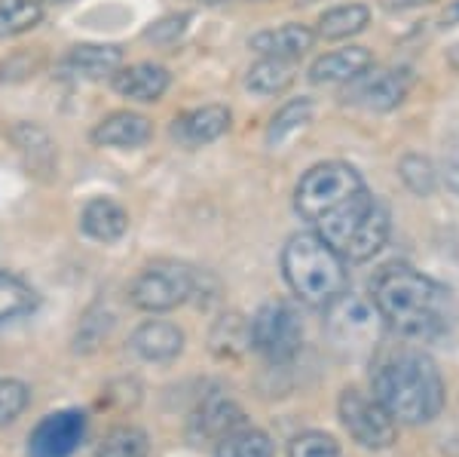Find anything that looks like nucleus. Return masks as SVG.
<instances>
[{"instance_id": "1", "label": "nucleus", "mask_w": 459, "mask_h": 457, "mask_svg": "<svg viewBox=\"0 0 459 457\" xmlns=\"http://www.w3.org/2000/svg\"><path fill=\"white\" fill-rule=\"evenodd\" d=\"M371 294L383 322L395 335L411 338V341H435L447 335L456 320V304L450 292L407 264L383 268L374 279Z\"/></svg>"}, {"instance_id": "2", "label": "nucleus", "mask_w": 459, "mask_h": 457, "mask_svg": "<svg viewBox=\"0 0 459 457\" xmlns=\"http://www.w3.org/2000/svg\"><path fill=\"white\" fill-rule=\"evenodd\" d=\"M374 400L402 424H429L444 409L441 372L426 353L404 350L374 372Z\"/></svg>"}, {"instance_id": "3", "label": "nucleus", "mask_w": 459, "mask_h": 457, "mask_svg": "<svg viewBox=\"0 0 459 457\" xmlns=\"http://www.w3.org/2000/svg\"><path fill=\"white\" fill-rule=\"evenodd\" d=\"M282 274L303 304L328 307L346 292V261L318 233H298L282 249Z\"/></svg>"}, {"instance_id": "4", "label": "nucleus", "mask_w": 459, "mask_h": 457, "mask_svg": "<svg viewBox=\"0 0 459 457\" xmlns=\"http://www.w3.org/2000/svg\"><path fill=\"white\" fill-rule=\"evenodd\" d=\"M316 233L328 242L343 261H368L386 246L389 212L377 197L359 190L337 209L316 221Z\"/></svg>"}, {"instance_id": "5", "label": "nucleus", "mask_w": 459, "mask_h": 457, "mask_svg": "<svg viewBox=\"0 0 459 457\" xmlns=\"http://www.w3.org/2000/svg\"><path fill=\"white\" fill-rule=\"evenodd\" d=\"M383 316L374 307V301L361 298V294H340L337 301L328 304V335L337 350L346 356L361 359L368 356L383 335Z\"/></svg>"}, {"instance_id": "6", "label": "nucleus", "mask_w": 459, "mask_h": 457, "mask_svg": "<svg viewBox=\"0 0 459 457\" xmlns=\"http://www.w3.org/2000/svg\"><path fill=\"white\" fill-rule=\"evenodd\" d=\"M359 190H365L361 175L350 163L331 160V163H318L303 175L298 190H294V206L303 218L316 224L318 218L328 215L331 209H337Z\"/></svg>"}, {"instance_id": "7", "label": "nucleus", "mask_w": 459, "mask_h": 457, "mask_svg": "<svg viewBox=\"0 0 459 457\" xmlns=\"http://www.w3.org/2000/svg\"><path fill=\"white\" fill-rule=\"evenodd\" d=\"M199 289L194 268L178 261H157L144 268L129 289V301L144 313H169L187 304Z\"/></svg>"}, {"instance_id": "8", "label": "nucleus", "mask_w": 459, "mask_h": 457, "mask_svg": "<svg viewBox=\"0 0 459 457\" xmlns=\"http://www.w3.org/2000/svg\"><path fill=\"white\" fill-rule=\"evenodd\" d=\"M251 347L270 363H291L303 344V322L298 311L285 301H270L248 322Z\"/></svg>"}, {"instance_id": "9", "label": "nucleus", "mask_w": 459, "mask_h": 457, "mask_svg": "<svg viewBox=\"0 0 459 457\" xmlns=\"http://www.w3.org/2000/svg\"><path fill=\"white\" fill-rule=\"evenodd\" d=\"M340 421L361 448H371V452H386L398 439L395 417L374 396H365L355 387L340 393Z\"/></svg>"}, {"instance_id": "10", "label": "nucleus", "mask_w": 459, "mask_h": 457, "mask_svg": "<svg viewBox=\"0 0 459 457\" xmlns=\"http://www.w3.org/2000/svg\"><path fill=\"white\" fill-rule=\"evenodd\" d=\"M86 436V415L65 409L47 415L28 436V457H71Z\"/></svg>"}, {"instance_id": "11", "label": "nucleus", "mask_w": 459, "mask_h": 457, "mask_svg": "<svg viewBox=\"0 0 459 457\" xmlns=\"http://www.w3.org/2000/svg\"><path fill=\"white\" fill-rule=\"evenodd\" d=\"M407 80L404 71H392V68H368L359 77L350 80V90L343 99L350 105H359L365 110H392L395 105H402L407 95Z\"/></svg>"}, {"instance_id": "12", "label": "nucleus", "mask_w": 459, "mask_h": 457, "mask_svg": "<svg viewBox=\"0 0 459 457\" xmlns=\"http://www.w3.org/2000/svg\"><path fill=\"white\" fill-rule=\"evenodd\" d=\"M239 426H248L246 411L233 400H227V396H209V400L199 402V409L190 415L187 436L190 442H196V445H203V442H212L214 445V442L224 439L227 433L239 430Z\"/></svg>"}, {"instance_id": "13", "label": "nucleus", "mask_w": 459, "mask_h": 457, "mask_svg": "<svg viewBox=\"0 0 459 457\" xmlns=\"http://www.w3.org/2000/svg\"><path fill=\"white\" fill-rule=\"evenodd\" d=\"M123 68V49L110 43H80L71 47L58 62L62 77L71 80H105Z\"/></svg>"}, {"instance_id": "14", "label": "nucleus", "mask_w": 459, "mask_h": 457, "mask_svg": "<svg viewBox=\"0 0 459 457\" xmlns=\"http://www.w3.org/2000/svg\"><path fill=\"white\" fill-rule=\"evenodd\" d=\"M227 129H230V110L224 105H203L175 117L172 138L184 147H203L218 142Z\"/></svg>"}, {"instance_id": "15", "label": "nucleus", "mask_w": 459, "mask_h": 457, "mask_svg": "<svg viewBox=\"0 0 459 457\" xmlns=\"http://www.w3.org/2000/svg\"><path fill=\"white\" fill-rule=\"evenodd\" d=\"M132 353L144 359V363H172L184 350V331L175 322L166 320H147L142 322L129 338Z\"/></svg>"}, {"instance_id": "16", "label": "nucleus", "mask_w": 459, "mask_h": 457, "mask_svg": "<svg viewBox=\"0 0 459 457\" xmlns=\"http://www.w3.org/2000/svg\"><path fill=\"white\" fill-rule=\"evenodd\" d=\"M110 80H114V90L132 101H160L166 95L169 83H172L169 71L153 62H138L129 65V68H120Z\"/></svg>"}, {"instance_id": "17", "label": "nucleus", "mask_w": 459, "mask_h": 457, "mask_svg": "<svg viewBox=\"0 0 459 457\" xmlns=\"http://www.w3.org/2000/svg\"><path fill=\"white\" fill-rule=\"evenodd\" d=\"M151 120L135 110H114L92 129V142L101 147H142L151 142Z\"/></svg>"}, {"instance_id": "18", "label": "nucleus", "mask_w": 459, "mask_h": 457, "mask_svg": "<svg viewBox=\"0 0 459 457\" xmlns=\"http://www.w3.org/2000/svg\"><path fill=\"white\" fill-rule=\"evenodd\" d=\"M80 227L95 242H117L129 231V215H126V209L117 200L92 197L83 206V212H80Z\"/></svg>"}, {"instance_id": "19", "label": "nucleus", "mask_w": 459, "mask_h": 457, "mask_svg": "<svg viewBox=\"0 0 459 457\" xmlns=\"http://www.w3.org/2000/svg\"><path fill=\"white\" fill-rule=\"evenodd\" d=\"M371 53L365 47H346L334 49V53L318 56L309 65V80L313 83H350L352 77H359L361 71L371 68Z\"/></svg>"}, {"instance_id": "20", "label": "nucleus", "mask_w": 459, "mask_h": 457, "mask_svg": "<svg viewBox=\"0 0 459 457\" xmlns=\"http://www.w3.org/2000/svg\"><path fill=\"white\" fill-rule=\"evenodd\" d=\"M316 34L309 31L307 25H282V28H270V31H261L251 37V49L261 53L264 58H285V62H294L300 58L307 49H313Z\"/></svg>"}, {"instance_id": "21", "label": "nucleus", "mask_w": 459, "mask_h": 457, "mask_svg": "<svg viewBox=\"0 0 459 457\" xmlns=\"http://www.w3.org/2000/svg\"><path fill=\"white\" fill-rule=\"evenodd\" d=\"M368 22H371V10L365 4H340L318 19L316 34L322 40H346V37L365 31Z\"/></svg>"}, {"instance_id": "22", "label": "nucleus", "mask_w": 459, "mask_h": 457, "mask_svg": "<svg viewBox=\"0 0 459 457\" xmlns=\"http://www.w3.org/2000/svg\"><path fill=\"white\" fill-rule=\"evenodd\" d=\"M212 353L218 359H239L242 353L251 347V335H248V322L239 313H227L214 322L212 329Z\"/></svg>"}, {"instance_id": "23", "label": "nucleus", "mask_w": 459, "mask_h": 457, "mask_svg": "<svg viewBox=\"0 0 459 457\" xmlns=\"http://www.w3.org/2000/svg\"><path fill=\"white\" fill-rule=\"evenodd\" d=\"M214 457H276V445L264 430L239 426L214 442Z\"/></svg>"}, {"instance_id": "24", "label": "nucleus", "mask_w": 459, "mask_h": 457, "mask_svg": "<svg viewBox=\"0 0 459 457\" xmlns=\"http://www.w3.org/2000/svg\"><path fill=\"white\" fill-rule=\"evenodd\" d=\"M13 145L19 147V154L25 157L28 169H43V172H53V160H56V147L49 142V136L34 123H19L13 129Z\"/></svg>"}, {"instance_id": "25", "label": "nucleus", "mask_w": 459, "mask_h": 457, "mask_svg": "<svg viewBox=\"0 0 459 457\" xmlns=\"http://www.w3.org/2000/svg\"><path fill=\"white\" fill-rule=\"evenodd\" d=\"M37 292L16 274L0 270V322H13L37 311Z\"/></svg>"}, {"instance_id": "26", "label": "nucleus", "mask_w": 459, "mask_h": 457, "mask_svg": "<svg viewBox=\"0 0 459 457\" xmlns=\"http://www.w3.org/2000/svg\"><path fill=\"white\" fill-rule=\"evenodd\" d=\"M294 80V65L285 58H261L257 65H251L246 86L257 95H279L291 86Z\"/></svg>"}, {"instance_id": "27", "label": "nucleus", "mask_w": 459, "mask_h": 457, "mask_svg": "<svg viewBox=\"0 0 459 457\" xmlns=\"http://www.w3.org/2000/svg\"><path fill=\"white\" fill-rule=\"evenodd\" d=\"M40 0H0V40L31 31V28L40 25Z\"/></svg>"}, {"instance_id": "28", "label": "nucleus", "mask_w": 459, "mask_h": 457, "mask_svg": "<svg viewBox=\"0 0 459 457\" xmlns=\"http://www.w3.org/2000/svg\"><path fill=\"white\" fill-rule=\"evenodd\" d=\"M313 120V101L309 99H298V101H288V105L273 117L270 129H266V145L279 147L282 142H288L291 136L307 127Z\"/></svg>"}, {"instance_id": "29", "label": "nucleus", "mask_w": 459, "mask_h": 457, "mask_svg": "<svg viewBox=\"0 0 459 457\" xmlns=\"http://www.w3.org/2000/svg\"><path fill=\"white\" fill-rule=\"evenodd\" d=\"M151 442L138 426H114L95 448V457H147Z\"/></svg>"}, {"instance_id": "30", "label": "nucleus", "mask_w": 459, "mask_h": 457, "mask_svg": "<svg viewBox=\"0 0 459 457\" xmlns=\"http://www.w3.org/2000/svg\"><path fill=\"white\" fill-rule=\"evenodd\" d=\"M110 329H114V316H110L108 311H101V307L89 311L83 316V322H80L77 338H74V344H77V353H92L110 335Z\"/></svg>"}, {"instance_id": "31", "label": "nucleus", "mask_w": 459, "mask_h": 457, "mask_svg": "<svg viewBox=\"0 0 459 457\" xmlns=\"http://www.w3.org/2000/svg\"><path fill=\"white\" fill-rule=\"evenodd\" d=\"M398 175H402V181L417 197H429L435 190V169L426 157L407 154V157L402 160V166H398Z\"/></svg>"}, {"instance_id": "32", "label": "nucleus", "mask_w": 459, "mask_h": 457, "mask_svg": "<svg viewBox=\"0 0 459 457\" xmlns=\"http://www.w3.org/2000/svg\"><path fill=\"white\" fill-rule=\"evenodd\" d=\"M31 402V390L16 378H0V426L13 424Z\"/></svg>"}, {"instance_id": "33", "label": "nucleus", "mask_w": 459, "mask_h": 457, "mask_svg": "<svg viewBox=\"0 0 459 457\" xmlns=\"http://www.w3.org/2000/svg\"><path fill=\"white\" fill-rule=\"evenodd\" d=\"M291 457H343V452L328 433L309 430L291 442Z\"/></svg>"}, {"instance_id": "34", "label": "nucleus", "mask_w": 459, "mask_h": 457, "mask_svg": "<svg viewBox=\"0 0 459 457\" xmlns=\"http://www.w3.org/2000/svg\"><path fill=\"white\" fill-rule=\"evenodd\" d=\"M190 25V16L187 13H178V16H166L160 19L157 25H151L144 31V40H153V43H175L178 37L187 31Z\"/></svg>"}, {"instance_id": "35", "label": "nucleus", "mask_w": 459, "mask_h": 457, "mask_svg": "<svg viewBox=\"0 0 459 457\" xmlns=\"http://www.w3.org/2000/svg\"><path fill=\"white\" fill-rule=\"evenodd\" d=\"M432 0H380V6L386 13H404V10H417V6H426Z\"/></svg>"}, {"instance_id": "36", "label": "nucleus", "mask_w": 459, "mask_h": 457, "mask_svg": "<svg viewBox=\"0 0 459 457\" xmlns=\"http://www.w3.org/2000/svg\"><path fill=\"white\" fill-rule=\"evenodd\" d=\"M444 175H447V188L454 190V194L459 197V147L454 154H450L447 160V169H444Z\"/></svg>"}, {"instance_id": "37", "label": "nucleus", "mask_w": 459, "mask_h": 457, "mask_svg": "<svg viewBox=\"0 0 459 457\" xmlns=\"http://www.w3.org/2000/svg\"><path fill=\"white\" fill-rule=\"evenodd\" d=\"M444 22H447V25H450V22H459V4H454L447 13H444Z\"/></svg>"}, {"instance_id": "38", "label": "nucleus", "mask_w": 459, "mask_h": 457, "mask_svg": "<svg viewBox=\"0 0 459 457\" xmlns=\"http://www.w3.org/2000/svg\"><path fill=\"white\" fill-rule=\"evenodd\" d=\"M199 4H218V0H199Z\"/></svg>"}, {"instance_id": "39", "label": "nucleus", "mask_w": 459, "mask_h": 457, "mask_svg": "<svg viewBox=\"0 0 459 457\" xmlns=\"http://www.w3.org/2000/svg\"><path fill=\"white\" fill-rule=\"evenodd\" d=\"M49 4H68V0H49Z\"/></svg>"}]
</instances>
